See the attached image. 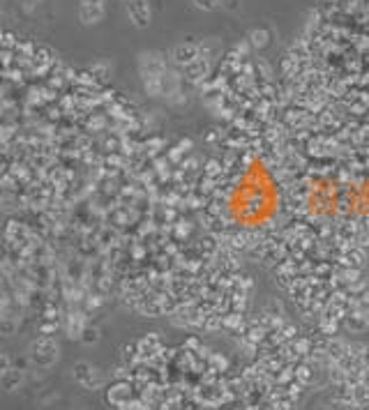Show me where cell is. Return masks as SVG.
Listing matches in <instances>:
<instances>
[{
	"mask_svg": "<svg viewBox=\"0 0 369 410\" xmlns=\"http://www.w3.org/2000/svg\"><path fill=\"white\" fill-rule=\"evenodd\" d=\"M0 201H3V194H0Z\"/></svg>",
	"mask_w": 369,
	"mask_h": 410,
	"instance_id": "1",
	"label": "cell"
}]
</instances>
